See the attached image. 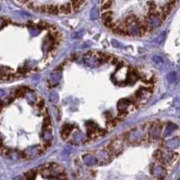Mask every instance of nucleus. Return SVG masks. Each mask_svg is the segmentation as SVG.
<instances>
[{
    "label": "nucleus",
    "mask_w": 180,
    "mask_h": 180,
    "mask_svg": "<svg viewBox=\"0 0 180 180\" xmlns=\"http://www.w3.org/2000/svg\"><path fill=\"white\" fill-rule=\"evenodd\" d=\"M179 0H100L104 24L118 34L141 35L160 26Z\"/></svg>",
    "instance_id": "f257e3e1"
},
{
    "label": "nucleus",
    "mask_w": 180,
    "mask_h": 180,
    "mask_svg": "<svg viewBox=\"0 0 180 180\" xmlns=\"http://www.w3.org/2000/svg\"><path fill=\"white\" fill-rule=\"evenodd\" d=\"M34 11L48 14H69L80 10L88 0H16Z\"/></svg>",
    "instance_id": "f03ea898"
}]
</instances>
